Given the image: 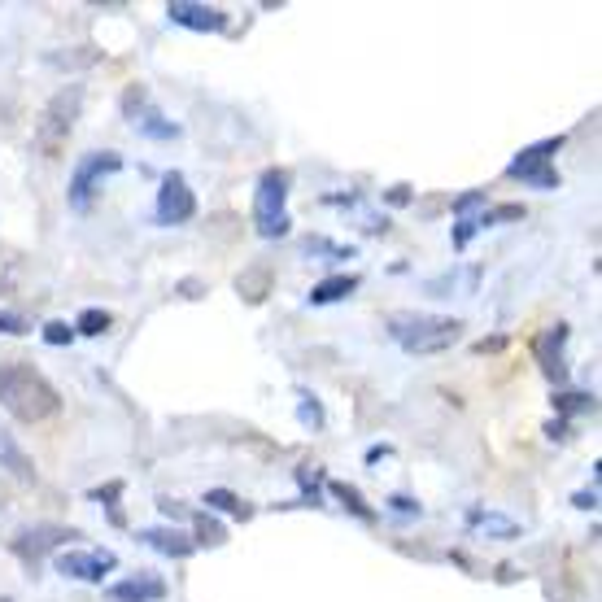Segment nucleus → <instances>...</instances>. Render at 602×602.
Here are the masks:
<instances>
[{
    "label": "nucleus",
    "instance_id": "nucleus-1",
    "mask_svg": "<svg viewBox=\"0 0 602 602\" xmlns=\"http://www.w3.org/2000/svg\"><path fill=\"white\" fill-rule=\"evenodd\" d=\"M0 406L22 424H40V419L57 415L62 397L31 363H5L0 367Z\"/></svg>",
    "mask_w": 602,
    "mask_h": 602
},
{
    "label": "nucleus",
    "instance_id": "nucleus-2",
    "mask_svg": "<svg viewBox=\"0 0 602 602\" xmlns=\"http://www.w3.org/2000/svg\"><path fill=\"white\" fill-rule=\"evenodd\" d=\"M389 336L406 354H445L450 345H459L463 323L450 315H424V310H406V315L389 319Z\"/></svg>",
    "mask_w": 602,
    "mask_h": 602
},
{
    "label": "nucleus",
    "instance_id": "nucleus-3",
    "mask_svg": "<svg viewBox=\"0 0 602 602\" xmlns=\"http://www.w3.org/2000/svg\"><path fill=\"white\" fill-rule=\"evenodd\" d=\"M79 110H83V88H79V83H66V88L44 105L40 123H35V149H40L44 158H57V153L66 149L70 131H75V123H79Z\"/></svg>",
    "mask_w": 602,
    "mask_h": 602
},
{
    "label": "nucleus",
    "instance_id": "nucleus-4",
    "mask_svg": "<svg viewBox=\"0 0 602 602\" xmlns=\"http://www.w3.org/2000/svg\"><path fill=\"white\" fill-rule=\"evenodd\" d=\"M284 197H288V171H280V166L262 171L258 192H254V223H258L262 240H280V236H288V227H293V219H288V210H284Z\"/></svg>",
    "mask_w": 602,
    "mask_h": 602
},
{
    "label": "nucleus",
    "instance_id": "nucleus-5",
    "mask_svg": "<svg viewBox=\"0 0 602 602\" xmlns=\"http://www.w3.org/2000/svg\"><path fill=\"white\" fill-rule=\"evenodd\" d=\"M123 171V158H118L114 149H101V153H83V158L75 162V171H70V210L88 214L92 210V197L101 192V184L110 175Z\"/></svg>",
    "mask_w": 602,
    "mask_h": 602
},
{
    "label": "nucleus",
    "instance_id": "nucleus-6",
    "mask_svg": "<svg viewBox=\"0 0 602 602\" xmlns=\"http://www.w3.org/2000/svg\"><path fill=\"white\" fill-rule=\"evenodd\" d=\"M563 149V136H550L541 144H528V149L507 166V179H520L528 188L555 192L559 188V171H555V153Z\"/></svg>",
    "mask_w": 602,
    "mask_h": 602
},
{
    "label": "nucleus",
    "instance_id": "nucleus-7",
    "mask_svg": "<svg viewBox=\"0 0 602 602\" xmlns=\"http://www.w3.org/2000/svg\"><path fill=\"white\" fill-rule=\"evenodd\" d=\"M53 568L62 576H70V581L96 585L105 572L118 568V555H114V550H62V555L53 559Z\"/></svg>",
    "mask_w": 602,
    "mask_h": 602
},
{
    "label": "nucleus",
    "instance_id": "nucleus-8",
    "mask_svg": "<svg viewBox=\"0 0 602 602\" xmlns=\"http://www.w3.org/2000/svg\"><path fill=\"white\" fill-rule=\"evenodd\" d=\"M70 537H79L75 528H62V524H31V528H22V533L14 537V555L22 563H40L48 550H57V546H66Z\"/></svg>",
    "mask_w": 602,
    "mask_h": 602
},
{
    "label": "nucleus",
    "instance_id": "nucleus-9",
    "mask_svg": "<svg viewBox=\"0 0 602 602\" xmlns=\"http://www.w3.org/2000/svg\"><path fill=\"white\" fill-rule=\"evenodd\" d=\"M192 214H197V197H192V188L184 184V175L171 171L162 179V188H158V223L162 227H179V223H188Z\"/></svg>",
    "mask_w": 602,
    "mask_h": 602
},
{
    "label": "nucleus",
    "instance_id": "nucleus-10",
    "mask_svg": "<svg viewBox=\"0 0 602 602\" xmlns=\"http://www.w3.org/2000/svg\"><path fill=\"white\" fill-rule=\"evenodd\" d=\"M563 345H568V323H555V328H546L533 341L537 367L550 384H568V354H563Z\"/></svg>",
    "mask_w": 602,
    "mask_h": 602
},
{
    "label": "nucleus",
    "instance_id": "nucleus-11",
    "mask_svg": "<svg viewBox=\"0 0 602 602\" xmlns=\"http://www.w3.org/2000/svg\"><path fill=\"white\" fill-rule=\"evenodd\" d=\"M166 18H171L175 27H188V31H223L227 27V9L197 5V0H171V5H166Z\"/></svg>",
    "mask_w": 602,
    "mask_h": 602
},
{
    "label": "nucleus",
    "instance_id": "nucleus-12",
    "mask_svg": "<svg viewBox=\"0 0 602 602\" xmlns=\"http://www.w3.org/2000/svg\"><path fill=\"white\" fill-rule=\"evenodd\" d=\"M136 537H140L149 550L166 555V559H188L192 550H197V546H192V537H188V533H179L175 524H171V528H140Z\"/></svg>",
    "mask_w": 602,
    "mask_h": 602
},
{
    "label": "nucleus",
    "instance_id": "nucleus-13",
    "mask_svg": "<svg viewBox=\"0 0 602 602\" xmlns=\"http://www.w3.org/2000/svg\"><path fill=\"white\" fill-rule=\"evenodd\" d=\"M236 293H240V301H249V306H262L267 293H275V271L267 267V262L245 267V271L236 275Z\"/></svg>",
    "mask_w": 602,
    "mask_h": 602
},
{
    "label": "nucleus",
    "instance_id": "nucleus-14",
    "mask_svg": "<svg viewBox=\"0 0 602 602\" xmlns=\"http://www.w3.org/2000/svg\"><path fill=\"white\" fill-rule=\"evenodd\" d=\"M114 602H162L166 598V581L162 576H131V581L110 585Z\"/></svg>",
    "mask_w": 602,
    "mask_h": 602
},
{
    "label": "nucleus",
    "instance_id": "nucleus-15",
    "mask_svg": "<svg viewBox=\"0 0 602 602\" xmlns=\"http://www.w3.org/2000/svg\"><path fill=\"white\" fill-rule=\"evenodd\" d=\"M0 467H5L14 480H22V485H31V480H35L31 454L22 450V445L14 441V432H5V428H0Z\"/></svg>",
    "mask_w": 602,
    "mask_h": 602
},
{
    "label": "nucleus",
    "instance_id": "nucleus-16",
    "mask_svg": "<svg viewBox=\"0 0 602 602\" xmlns=\"http://www.w3.org/2000/svg\"><path fill=\"white\" fill-rule=\"evenodd\" d=\"M201 502H206L210 515L219 511V515H232V520H240V524L254 520V502H245V498H240V493H232V489H206V498H201Z\"/></svg>",
    "mask_w": 602,
    "mask_h": 602
},
{
    "label": "nucleus",
    "instance_id": "nucleus-17",
    "mask_svg": "<svg viewBox=\"0 0 602 602\" xmlns=\"http://www.w3.org/2000/svg\"><path fill=\"white\" fill-rule=\"evenodd\" d=\"M358 284H363L358 275H328V280H319L315 288H310L306 301H310V306H332V301H345Z\"/></svg>",
    "mask_w": 602,
    "mask_h": 602
},
{
    "label": "nucleus",
    "instance_id": "nucleus-18",
    "mask_svg": "<svg viewBox=\"0 0 602 602\" xmlns=\"http://www.w3.org/2000/svg\"><path fill=\"white\" fill-rule=\"evenodd\" d=\"M467 524H472L476 533L493 537V541H515V537H520V524L507 520V515H493V511H472V515H467Z\"/></svg>",
    "mask_w": 602,
    "mask_h": 602
},
{
    "label": "nucleus",
    "instance_id": "nucleus-19",
    "mask_svg": "<svg viewBox=\"0 0 602 602\" xmlns=\"http://www.w3.org/2000/svg\"><path fill=\"white\" fill-rule=\"evenodd\" d=\"M227 541V528H223V520L219 515H210V511H197L192 515V546H223Z\"/></svg>",
    "mask_w": 602,
    "mask_h": 602
},
{
    "label": "nucleus",
    "instance_id": "nucleus-20",
    "mask_svg": "<svg viewBox=\"0 0 602 602\" xmlns=\"http://www.w3.org/2000/svg\"><path fill=\"white\" fill-rule=\"evenodd\" d=\"M131 127L140 131V136H149V140H179V123H171V118H162L158 110H144V114H136L131 118Z\"/></svg>",
    "mask_w": 602,
    "mask_h": 602
},
{
    "label": "nucleus",
    "instance_id": "nucleus-21",
    "mask_svg": "<svg viewBox=\"0 0 602 602\" xmlns=\"http://www.w3.org/2000/svg\"><path fill=\"white\" fill-rule=\"evenodd\" d=\"M332 493H336V498H341V507H345L349 515H354V520H363V524H371V520H376V511H371L367 502H363V493H358V485H345V480H332Z\"/></svg>",
    "mask_w": 602,
    "mask_h": 602
},
{
    "label": "nucleus",
    "instance_id": "nucleus-22",
    "mask_svg": "<svg viewBox=\"0 0 602 602\" xmlns=\"http://www.w3.org/2000/svg\"><path fill=\"white\" fill-rule=\"evenodd\" d=\"M110 323H114L110 310H96V306H88L75 323H70V328H75V336H105V332H110Z\"/></svg>",
    "mask_w": 602,
    "mask_h": 602
},
{
    "label": "nucleus",
    "instance_id": "nucleus-23",
    "mask_svg": "<svg viewBox=\"0 0 602 602\" xmlns=\"http://www.w3.org/2000/svg\"><path fill=\"white\" fill-rule=\"evenodd\" d=\"M550 402H555L559 415H594V411H598L594 393H555Z\"/></svg>",
    "mask_w": 602,
    "mask_h": 602
},
{
    "label": "nucleus",
    "instance_id": "nucleus-24",
    "mask_svg": "<svg viewBox=\"0 0 602 602\" xmlns=\"http://www.w3.org/2000/svg\"><path fill=\"white\" fill-rule=\"evenodd\" d=\"M297 419H301V424H306L310 432H319L323 424H328V415H323V406H319L315 393H297Z\"/></svg>",
    "mask_w": 602,
    "mask_h": 602
},
{
    "label": "nucleus",
    "instance_id": "nucleus-25",
    "mask_svg": "<svg viewBox=\"0 0 602 602\" xmlns=\"http://www.w3.org/2000/svg\"><path fill=\"white\" fill-rule=\"evenodd\" d=\"M301 254L306 258H328V262H336V258H354V249L349 245H332V240H323V236H306V245H301Z\"/></svg>",
    "mask_w": 602,
    "mask_h": 602
},
{
    "label": "nucleus",
    "instance_id": "nucleus-26",
    "mask_svg": "<svg viewBox=\"0 0 602 602\" xmlns=\"http://www.w3.org/2000/svg\"><path fill=\"white\" fill-rule=\"evenodd\" d=\"M297 485L306 489L301 507H319V489H323V467H297Z\"/></svg>",
    "mask_w": 602,
    "mask_h": 602
},
{
    "label": "nucleus",
    "instance_id": "nucleus-27",
    "mask_svg": "<svg viewBox=\"0 0 602 602\" xmlns=\"http://www.w3.org/2000/svg\"><path fill=\"white\" fill-rule=\"evenodd\" d=\"M524 219V206L520 201H507V206H493L480 214V227H502V223H520Z\"/></svg>",
    "mask_w": 602,
    "mask_h": 602
},
{
    "label": "nucleus",
    "instance_id": "nucleus-28",
    "mask_svg": "<svg viewBox=\"0 0 602 602\" xmlns=\"http://www.w3.org/2000/svg\"><path fill=\"white\" fill-rule=\"evenodd\" d=\"M450 210L459 214V223H463V219H476V210L485 214V192H480V188L463 192V197H454V201H450Z\"/></svg>",
    "mask_w": 602,
    "mask_h": 602
},
{
    "label": "nucleus",
    "instance_id": "nucleus-29",
    "mask_svg": "<svg viewBox=\"0 0 602 602\" xmlns=\"http://www.w3.org/2000/svg\"><path fill=\"white\" fill-rule=\"evenodd\" d=\"M118 493H123V480H110V485H101V489H92V502H105L110 507V520L114 524H123V511H118Z\"/></svg>",
    "mask_w": 602,
    "mask_h": 602
},
{
    "label": "nucleus",
    "instance_id": "nucleus-30",
    "mask_svg": "<svg viewBox=\"0 0 602 602\" xmlns=\"http://www.w3.org/2000/svg\"><path fill=\"white\" fill-rule=\"evenodd\" d=\"M144 110H149V92H144L140 83H131V88L123 92V114H127V123H131L136 114H144Z\"/></svg>",
    "mask_w": 602,
    "mask_h": 602
},
{
    "label": "nucleus",
    "instance_id": "nucleus-31",
    "mask_svg": "<svg viewBox=\"0 0 602 602\" xmlns=\"http://www.w3.org/2000/svg\"><path fill=\"white\" fill-rule=\"evenodd\" d=\"M44 345H70L75 341V328H70V323H62V319H53V323H44Z\"/></svg>",
    "mask_w": 602,
    "mask_h": 602
},
{
    "label": "nucleus",
    "instance_id": "nucleus-32",
    "mask_svg": "<svg viewBox=\"0 0 602 602\" xmlns=\"http://www.w3.org/2000/svg\"><path fill=\"white\" fill-rule=\"evenodd\" d=\"M0 332H5V336H27L31 323L22 315H14V310H0Z\"/></svg>",
    "mask_w": 602,
    "mask_h": 602
},
{
    "label": "nucleus",
    "instance_id": "nucleus-33",
    "mask_svg": "<svg viewBox=\"0 0 602 602\" xmlns=\"http://www.w3.org/2000/svg\"><path fill=\"white\" fill-rule=\"evenodd\" d=\"M476 232H480V219H463L459 227H454V249H467Z\"/></svg>",
    "mask_w": 602,
    "mask_h": 602
},
{
    "label": "nucleus",
    "instance_id": "nucleus-34",
    "mask_svg": "<svg viewBox=\"0 0 602 602\" xmlns=\"http://www.w3.org/2000/svg\"><path fill=\"white\" fill-rule=\"evenodd\" d=\"M389 511H393V515H419V502L406 498V493H393V498H389Z\"/></svg>",
    "mask_w": 602,
    "mask_h": 602
},
{
    "label": "nucleus",
    "instance_id": "nucleus-35",
    "mask_svg": "<svg viewBox=\"0 0 602 602\" xmlns=\"http://www.w3.org/2000/svg\"><path fill=\"white\" fill-rule=\"evenodd\" d=\"M384 201H389V206H411V201H415V192L406 188V184H397V188H389V192H384Z\"/></svg>",
    "mask_w": 602,
    "mask_h": 602
},
{
    "label": "nucleus",
    "instance_id": "nucleus-36",
    "mask_svg": "<svg viewBox=\"0 0 602 602\" xmlns=\"http://www.w3.org/2000/svg\"><path fill=\"white\" fill-rule=\"evenodd\" d=\"M158 511L166 515V520H184V515H188V507H184V502H175V498H158Z\"/></svg>",
    "mask_w": 602,
    "mask_h": 602
},
{
    "label": "nucleus",
    "instance_id": "nucleus-37",
    "mask_svg": "<svg viewBox=\"0 0 602 602\" xmlns=\"http://www.w3.org/2000/svg\"><path fill=\"white\" fill-rule=\"evenodd\" d=\"M179 297H188V301L206 297V284H201V280H192V275H188V280H179Z\"/></svg>",
    "mask_w": 602,
    "mask_h": 602
},
{
    "label": "nucleus",
    "instance_id": "nucleus-38",
    "mask_svg": "<svg viewBox=\"0 0 602 602\" xmlns=\"http://www.w3.org/2000/svg\"><path fill=\"white\" fill-rule=\"evenodd\" d=\"M572 502H576V507H581V511H598V489H581Z\"/></svg>",
    "mask_w": 602,
    "mask_h": 602
},
{
    "label": "nucleus",
    "instance_id": "nucleus-39",
    "mask_svg": "<svg viewBox=\"0 0 602 602\" xmlns=\"http://www.w3.org/2000/svg\"><path fill=\"white\" fill-rule=\"evenodd\" d=\"M546 437H550V441H568V424H563V419H550V424H546Z\"/></svg>",
    "mask_w": 602,
    "mask_h": 602
},
{
    "label": "nucleus",
    "instance_id": "nucleus-40",
    "mask_svg": "<svg viewBox=\"0 0 602 602\" xmlns=\"http://www.w3.org/2000/svg\"><path fill=\"white\" fill-rule=\"evenodd\" d=\"M502 345H507V336H489V341H480V345H476V354H498Z\"/></svg>",
    "mask_w": 602,
    "mask_h": 602
},
{
    "label": "nucleus",
    "instance_id": "nucleus-41",
    "mask_svg": "<svg viewBox=\"0 0 602 602\" xmlns=\"http://www.w3.org/2000/svg\"><path fill=\"white\" fill-rule=\"evenodd\" d=\"M389 445H371V450H367V463H380V459H389Z\"/></svg>",
    "mask_w": 602,
    "mask_h": 602
},
{
    "label": "nucleus",
    "instance_id": "nucleus-42",
    "mask_svg": "<svg viewBox=\"0 0 602 602\" xmlns=\"http://www.w3.org/2000/svg\"><path fill=\"white\" fill-rule=\"evenodd\" d=\"M515 576H520V572H515V563H502V568H498V581H502V585H511Z\"/></svg>",
    "mask_w": 602,
    "mask_h": 602
},
{
    "label": "nucleus",
    "instance_id": "nucleus-43",
    "mask_svg": "<svg viewBox=\"0 0 602 602\" xmlns=\"http://www.w3.org/2000/svg\"><path fill=\"white\" fill-rule=\"evenodd\" d=\"M0 602H9V598H0Z\"/></svg>",
    "mask_w": 602,
    "mask_h": 602
}]
</instances>
